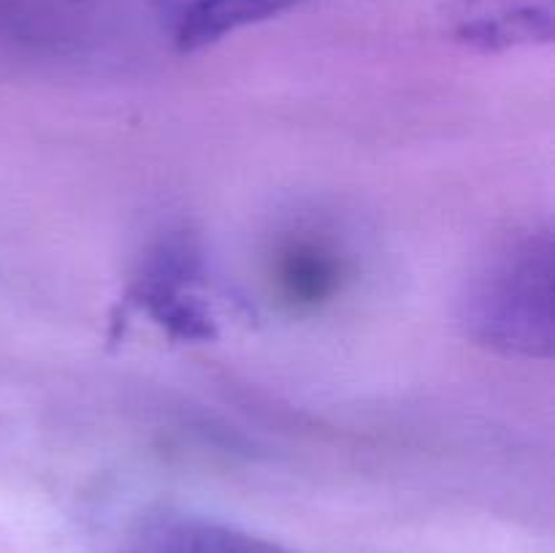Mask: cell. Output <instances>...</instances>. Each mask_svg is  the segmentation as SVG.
I'll return each instance as SVG.
<instances>
[{
	"label": "cell",
	"instance_id": "1",
	"mask_svg": "<svg viewBox=\"0 0 555 553\" xmlns=\"http://www.w3.org/2000/svg\"><path fill=\"white\" fill-rule=\"evenodd\" d=\"M466 334L502 356L551 358L555 247L551 228L526 231L491 255L461 301Z\"/></svg>",
	"mask_w": 555,
	"mask_h": 553
},
{
	"label": "cell",
	"instance_id": "2",
	"mask_svg": "<svg viewBox=\"0 0 555 553\" xmlns=\"http://www.w3.org/2000/svg\"><path fill=\"white\" fill-rule=\"evenodd\" d=\"M553 0H459L455 30L480 49L547 43L553 38Z\"/></svg>",
	"mask_w": 555,
	"mask_h": 553
},
{
	"label": "cell",
	"instance_id": "3",
	"mask_svg": "<svg viewBox=\"0 0 555 553\" xmlns=\"http://www.w3.org/2000/svg\"><path fill=\"white\" fill-rule=\"evenodd\" d=\"M119 553H296L266 537L206 518H160L146 524Z\"/></svg>",
	"mask_w": 555,
	"mask_h": 553
},
{
	"label": "cell",
	"instance_id": "4",
	"mask_svg": "<svg viewBox=\"0 0 555 553\" xmlns=\"http://www.w3.org/2000/svg\"><path fill=\"white\" fill-rule=\"evenodd\" d=\"M298 3L304 0H193L177 22V47L182 52H198L244 27L285 14Z\"/></svg>",
	"mask_w": 555,
	"mask_h": 553
},
{
	"label": "cell",
	"instance_id": "5",
	"mask_svg": "<svg viewBox=\"0 0 555 553\" xmlns=\"http://www.w3.org/2000/svg\"><path fill=\"white\" fill-rule=\"evenodd\" d=\"M339 280L341 260L331 249L312 242L287 247L276 263V285L287 301L314 307L339 287Z\"/></svg>",
	"mask_w": 555,
	"mask_h": 553
}]
</instances>
